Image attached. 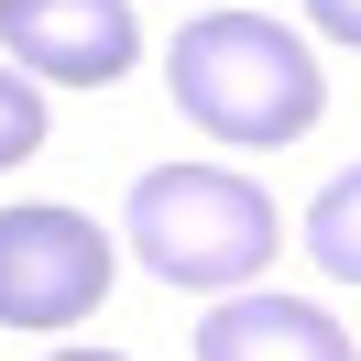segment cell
<instances>
[{"label": "cell", "mask_w": 361, "mask_h": 361, "mask_svg": "<svg viewBox=\"0 0 361 361\" xmlns=\"http://www.w3.org/2000/svg\"><path fill=\"white\" fill-rule=\"evenodd\" d=\"M164 88H176L186 121H208V132L241 142V154H285V142H307L317 110H329L317 55L295 44L285 23H263V11H197V23L176 33V55H164Z\"/></svg>", "instance_id": "cell-1"}, {"label": "cell", "mask_w": 361, "mask_h": 361, "mask_svg": "<svg viewBox=\"0 0 361 361\" xmlns=\"http://www.w3.org/2000/svg\"><path fill=\"white\" fill-rule=\"evenodd\" d=\"M132 263L164 274L176 295H241L252 274H274V197L241 186L230 164H154L132 186Z\"/></svg>", "instance_id": "cell-2"}, {"label": "cell", "mask_w": 361, "mask_h": 361, "mask_svg": "<svg viewBox=\"0 0 361 361\" xmlns=\"http://www.w3.org/2000/svg\"><path fill=\"white\" fill-rule=\"evenodd\" d=\"M121 285V252L88 208H0V329H77Z\"/></svg>", "instance_id": "cell-3"}, {"label": "cell", "mask_w": 361, "mask_h": 361, "mask_svg": "<svg viewBox=\"0 0 361 361\" xmlns=\"http://www.w3.org/2000/svg\"><path fill=\"white\" fill-rule=\"evenodd\" d=\"M0 55L44 88H110L142 66L132 0H0Z\"/></svg>", "instance_id": "cell-4"}, {"label": "cell", "mask_w": 361, "mask_h": 361, "mask_svg": "<svg viewBox=\"0 0 361 361\" xmlns=\"http://www.w3.org/2000/svg\"><path fill=\"white\" fill-rule=\"evenodd\" d=\"M197 361H350V329L317 295H219L197 317Z\"/></svg>", "instance_id": "cell-5"}, {"label": "cell", "mask_w": 361, "mask_h": 361, "mask_svg": "<svg viewBox=\"0 0 361 361\" xmlns=\"http://www.w3.org/2000/svg\"><path fill=\"white\" fill-rule=\"evenodd\" d=\"M307 252H317V274H350V285H361V164H339V176L317 186Z\"/></svg>", "instance_id": "cell-6"}, {"label": "cell", "mask_w": 361, "mask_h": 361, "mask_svg": "<svg viewBox=\"0 0 361 361\" xmlns=\"http://www.w3.org/2000/svg\"><path fill=\"white\" fill-rule=\"evenodd\" d=\"M33 142H44V88H33V77L11 66V55H0V176L23 164Z\"/></svg>", "instance_id": "cell-7"}, {"label": "cell", "mask_w": 361, "mask_h": 361, "mask_svg": "<svg viewBox=\"0 0 361 361\" xmlns=\"http://www.w3.org/2000/svg\"><path fill=\"white\" fill-rule=\"evenodd\" d=\"M317 11V33H329V44H361V0H307Z\"/></svg>", "instance_id": "cell-8"}, {"label": "cell", "mask_w": 361, "mask_h": 361, "mask_svg": "<svg viewBox=\"0 0 361 361\" xmlns=\"http://www.w3.org/2000/svg\"><path fill=\"white\" fill-rule=\"evenodd\" d=\"M55 361H121V350H55Z\"/></svg>", "instance_id": "cell-9"}]
</instances>
